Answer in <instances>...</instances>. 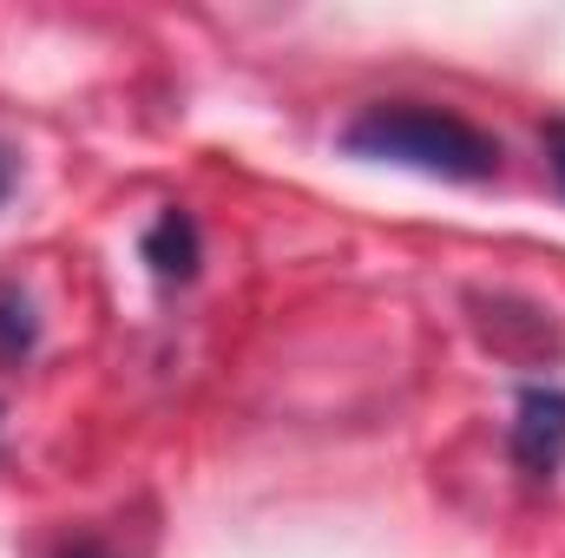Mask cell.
Listing matches in <instances>:
<instances>
[{"mask_svg":"<svg viewBox=\"0 0 565 558\" xmlns=\"http://www.w3.org/2000/svg\"><path fill=\"white\" fill-rule=\"evenodd\" d=\"M342 151L369 158V164H402L422 178H447V184H487L500 178V139L480 132L460 112H440L427 99H375L342 126Z\"/></svg>","mask_w":565,"mask_h":558,"instance_id":"1","label":"cell"},{"mask_svg":"<svg viewBox=\"0 0 565 558\" xmlns=\"http://www.w3.org/2000/svg\"><path fill=\"white\" fill-rule=\"evenodd\" d=\"M507 453L526 480H553L565 466V388H520L507 420Z\"/></svg>","mask_w":565,"mask_h":558,"instance_id":"2","label":"cell"},{"mask_svg":"<svg viewBox=\"0 0 565 558\" xmlns=\"http://www.w3.org/2000/svg\"><path fill=\"white\" fill-rule=\"evenodd\" d=\"M139 257L151 264V277L158 282H191L198 277V264H204V237H198V217L191 211H158L151 217V230H145Z\"/></svg>","mask_w":565,"mask_h":558,"instance_id":"3","label":"cell"},{"mask_svg":"<svg viewBox=\"0 0 565 558\" xmlns=\"http://www.w3.org/2000/svg\"><path fill=\"white\" fill-rule=\"evenodd\" d=\"M40 342V315L20 289H0V368H20Z\"/></svg>","mask_w":565,"mask_h":558,"instance_id":"4","label":"cell"},{"mask_svg":"<svg viewBox=\"0 0 565 558\" xmlns=\"http://www.w3.org/2000/svg\"><path fill=\"white\" fill-rule=\"evenodd\" d=\"M13 191H20V151H13V144L0 139V204H7Z\"/></svg>","mask_w":565,"mask_h":558,"instance_id":"5","label":"cell"},{"mask_svg":"<svg viewBox=\"0 0 565 558\" xmlns=\"http://www.w3.org/2000/svg\"><path fill=\"white\" fill-rule=\"evenodd\" d=\"M546 164H553V178H559V191H565V119L546 126Z\"/></svg>","mask_w":565,"mask_h":558,"instance_id":"6","label":"cell"},{"mask_svg":"<svg viewBox=\"0 0 565 558\" xmlns=\"http://www.w3.org/2000/svg\"><path fill=\"white\" fill-rule=\"evenodd\" d=\"M60 558H113V552H106V546H66Z\"/></svg>","mask_w":565,"mask_h":558,"instance_id":"7","label":"cell"}]
</instances>
